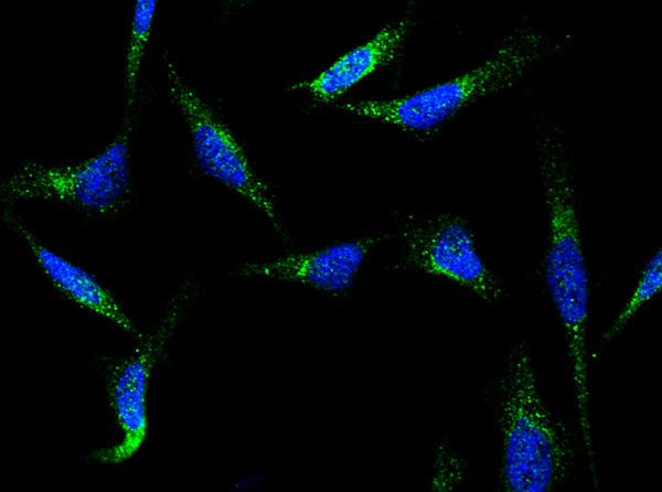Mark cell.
Masks as SVG:
<instances>
[{"label":"cell","instance_id":"obj_1","mask_svg":"<svg viewBox=\"0 0 662 492\" xmlns=\"http://www.w3.org/2000/svg\"><path fill=\"white\" fill-rule=\"evenodd\" d=\"M538 159L549 213L546 285L563 323L573 366L579 425L586 451H592L588 418L586 320L588 270L584 258L569 164L557 139L544 137Z\"/></svg>","mask_w":662,"mask_h":492},{"label":"cell","instance_id":"obj_2","mask_svg":"<svg viewBox=\"0 0 662 492\" xmlns=\"http://www.w3.org/2000/svg\"><path fill=\"white\" fill-rule=\"evenodd\" d=\"M501 479L509 492H546L565 475L567 446L537 391L528 351L516 344L500 384Z\"/></svg>","mask_w":662,"mask_h":492},{"label":"cell","instance_id":"obj_3","mask_svg":"<svg viewBox=\"0 0 662 492\" xmlns=\"http://www.w3.org/2000/svg\"><path fill=\"white\" fill-rule=\"evenodd\" d=\"M549 51L543 33L517 30L479 67L407 97L342 106L361 116L388 121L410 131H428L470 101L515 83Z\"/></svg>","mask_w":662,"mask_h":492},{"label":"cell","instance_id":"obj_4","mask_svg":"<svg viewBox=\"0 0 662 492\" xmlns=\"http://www.w3.org/2000/svg\"><path fill=\"white\" fill-rule=\"evenodd\" d=\"M130 131L127 126L102 153L75 167L22 165L1 184V200L56 199L100 214L118 210L129 192Z\"/></svg>","mask_w":662,"mask_h":492},{"label":"cell","instance_id":"obj_5","mask_svg":"<svg viewBox=\"0 0 662 492\" xmlns=\"http://www.w3.org/2000/svg\"><path fill=\"white\" fill-rule=\"evenodd\" d=\"M189 290L190 288L182 289L173 298L160 323L136 352L111 368L108 394L124 436L118 443L97 449L87 458L103 464L121 463L142 446L148 430L147 392L150 375L164 345L185 314L191 299Z\"/></svg>","mask_w":662,"mask_h":492},{"label":"cell","instance_id":"obj_6","mask_svg":"<svg viewBox=\"0 0 662 492\" xmlns=\"http://www.w3.org/2000/svg\"><path fill=\"white\" fill-rule=\"evenodd\" d=\"M167 72L172 99L190 128L197 168L247 199L275 222L276 214L267 190L252 171L242 147L182 79L172 63H168Z\"/></svg>","mask_w":662,"mask_h":492},{"label":"cell","instance_id":"obj_7","mask_svg":"<svg viewBox=\"0 0 662 492\" xmlns=\"http://www.w3.org/2000/svg\"><path fill=\"white\" fill-rule=\"evenodd\" d=\"M404 263L467 287L488 302L501 298L499 280L480 259L467 222L457 215L410 228Z\"/></svg>","mask_w":662,"mask_h":492},{"label":"cell","instance_id":"obj_8","mask_svg":"<svg viewBox=\"0 0 662 492\" xmlns=\"http://www.w3.org/2000/svg\"><path fill=\"white\" fill-rule=\"evenodd\" d=\"M374 243V239L366 238L308 254L288 255L270 263L246 265L241 274L300 282L339 293L351 288L365 254Z\"/></svg>","mask_w":662,"mask_h":492},{"label":"cell","instance_id":"obj_9","mask_svg":"<svg viewBox=\"0 0 662 492\" xmlns=\"http://www.w3.org/2000/svg\"><path fill=\"white\" fill-rule=\"evenodd\" d=\"M3 218L28 243L44 274L64 295L129 334L143 339L114 297L92 275L43 246L14 214L7 212Z\"/></svg>","mask_w":662,"mask_h":492},{"label":"cell","instance_id":"obj_10","mask_svg":"<svg viewBox=\"0 0 662 492\" xmlns=\"http://www.w3.org/2000/svg\"><path fill=\"white\" fill-rule=\"evenodd\" d=\"M408 28V20L387 25L375 38L349 52L317 78L295 85V88H305L323 101L335 98L376 67L387 63L395 55Z\"/></svg>","mask_w":662,"mask_h":492},{"label":"cell","instance_id":"obj_11","mask_svg":"<svg viewBox=\"0 0 662 492\" xmlns=\"http://www.w3.org/2000/svg\"><path fill=\"white\" fill-rule=\"evenodd\" d=\"M156 4L157 1L154 0H139L136 3L126 60V95L128 106H131L135 100L139 69L145 54V46L150 36Z\"/></svg>","mask_w":662,"mask_h":492},{"label":"cell","instance_id":"obj_12","mask_svg":"<svg viewBox=\"0 0 662 492\" xmlns=\"http://www.w3.org/2000/svg\"><path fill=\"white\" fill-rule=\"evenodd\" d=\"M662 286V252L659 249L656 254L647 264L638 286L615 320L610 329L604 334L602 341H609L620 334L631 317L647 302L654 293L660 291Z\"/></svg>","mask_w":662,"mask_h":492}]
</instances>
